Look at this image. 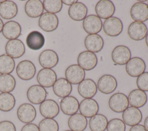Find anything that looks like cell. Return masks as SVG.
I'll return each instance as SVG.
<instances>
[{"label": "cell", "instance_id": "obj_14", "mask_svg": "<svg viewBox=\"0 0 148 131\" xmlns=\"http://www.w3.org/2000/svg\"><path fill=\"white\" fill-rule=\"evenodd\" d=\"M57 77L55 71L51 69L43 68L37 73L36 80L40 85L44 88L53 87Z\"/></svg>", "mask_w": 148, "mask_h": 131}, {"label": "cell", "instance_id": "obj_17", "mask_svg": "<svg viewBox=\"0 0 148 131\" xmlns=\"http://www.w3.org/2000/svg\"><path fill=\"white\" fill-rule=\"evenodd\" d=\"M39 111L42 116L45 118H54L60 113L58 103L53 99H46L39 106Z\"/></svg>", "mask_w": 148, "mask_h": 131}, {"label": "cell", "instance_id": "obj_7", "mask_svg": "<svg viewBox=\"0 0 148 131\" xmlns=\"http://www.w3.org/2000/svg\"><path fill=\"white\" fill-rule=\"evenodd\" d=\"M59 24L58 18L55 14L44 13L39 17L38 25L43 31L47 32L55 31Z\"/></svg>", "mask_w": 148, "mask_h": 131}, {"label": "cell", "instance_id": "obj_46", "mask_svg": "<svg viewBox=\"0 0 148 131\" xmlns=\"http://www.w3.org/2000/svg\"><path fill=\"white\" fill-rule=\"evenodd\" d=\"M3 21L2 20V19L0 18V33L2 32V29H3Z\"/></svg>", "mask_w": 148, "mask_h": 131}, {"label": "cell", "instance_id": "obj_50", "mask_svg": "<svg viewBox=\"0 0 148 131\" xmlns=\"http://www.w3.org/2000/svg\"><path fill=\"white\" fill-rule=\"evenodd\" d=\"M147 5H148V1H147Z\"/></svg>", "mask_w": 148, "mask_h": 131}, {"label": "cell", "instance_id": "obj_21", "mask_svg": "<svg viewBox=\"0 0 148 131\" xmlns=\"http://www.w3.org/2000/svg\"><path fill=\"white\" fill-rule=\"evenodd\" d=\"M98 102L92 98L84 99L79 103V110L81 114L86 118H91L99 111Z\"/></svg>", "mask_w": 148, "mask_h": 131}, {"label": "cell", "instance_id": "obj_34", "mask_svg": "<svg viewBox=\"0 0 148 131\" xmlns=\"http://www.w3.org/2000/svg\"><path fill=\"white\" fill-rule=\"evenodd\" d=\"M16 80L10 74H0V91L2 93H10L16 87Z\"/></svg>", "mask_w": 148, "mask_h": 131}, {"label": "cell", "instance_id": "obj_47", "mask_svg": "<svg viewBox=\"0 0 148 131\" xmlns=\"http://www.w3.org/2000/svg\"><path fill=\"white\" fill-rule=\"evenodd\" d=\"M145 43H146L147 47H148V33H147L146 36L145 37Z\"/></svg>", "mask_w": 148, "mask_h": 131}, {"label": "cell", "instance_id": "obj_2", "mask_svg": "<svg viewBox=\"0 0 148 131\" xmlns=\"http://www.w3.org/2000/svg\"><path fill=\"white\" fill-rule=\"evenodd\" d=\"M109 107L111 110L117 113H123L128 107L129 102L126 95L121 92L113 94L108 101Z\"/></svg>", "mask_w": 148, "mask_h": 131}, {"label": "cell", "instance_id": "obj_15", "mask_svg": "<svg viewBox=\"0 0 148 131\" xmlns=\"http://www.w3.org/2000/svg\"><path fill=\"white\" fill-rule=\"evenodd\" d=\"M38 61L42 68L51 69L57 65L59 58L58 54L55 51L46 49L41 52L39 56Z\"/></svg>", "mask_w": 148, "mask_h": 131}, {"label": "cell", "instance_id": "obj_4", "mask_svg": "<svg viewBox=\"0 0 148 131\" xmlns=\"http://www.w3.org/2000/svg\"><path fill=\"white\" fill-rule=\"evenodd\" d=\"M146 68L144 60L138 57L131 58L125 64V70L127 74L132 77H138L145 71Z\"/></svg>", "mask_w": 148, "mask_h": 131}, {"label": "cell", "instance_id": "obj_48", "mask_svg": "<svg viewBox=\"0 0 148 131\" xmlns=\"http://www.w3.org/2000/svg\"><path fill=\"white\" fill-rule=\"evenodd\" d=\"M4 1H5V0H4V1H0V4H1V3H2V2H3Z\"/></svg>", "mask_w": 148, "mask_h": 131}, {"label": "cell", "instance_id": "obj_3", "mask_svg": "<svg viewBox=\"0 0 148 131\" xmlns=\"http://www.w3.org/2000/svg\"><path fill=\"white\" fill-rule=\"evenodd\" d=\"M16 74L21 80L27 81L31 80L36 73V68L34 63L29 60L20 61L16 66Z\"/></svg>", "mask_w": 148, "mask_h": 131}, {"label": "cell", "instance_id": "obj_29", "mask_svg": "<svg viewBox=\"0 0 148 131\" xmlns=\"http://www.w3.org/2000/svg\"><path fill=\"white\" fill-rule=\"evenodd\" d=\"M128 99L129 104L132 107L139 108L146 104L147 96L145 92L139 89H135L130 92Z\"/></svg>", "mask_w": 148, "mask_h": 131}, {"label": "cell", "instance_id": "obj_41", "mask_svg": "<svg viewBox=\"0 0 148 131\" xmlns=\"http://www.w3.org/2000/svg\"><path fill=\"white\" fill-rule=\"evenodd\" d=\"M0 131H16V128L12 122L5 120L0 122Z\"/></svg>", "mask_w": 148, "mask_h": 131}, {"label": "cell", "instance_id": "obj_9", "mask_svg": "<svg viewBox=\"0 0 148 131\" xmlns=\"http://www.w3.org/2000/svg\"><path fill=\"white\" fill-rule=\"evenodd\" d=\"M46 89L40 85H31L27 91V97L30 103L34 104H40L47 97Z\"/></svg>", "mask_w": 148, "mask_h": 131}, {"label": "cell", "instance_id": "obj_20", "mask_svg": "<svg viewBox=\"0 0 148 131\" xmlns=\"http://www.w3.org/2000/svg\"><path fill=\"white\" fill-rule=\"evenodd\" d=\"M97 89L95 82L91 78L84 79L77 87L79 94L84 99L93 98L96 95Z\"/></svg>", "mask_w": 148, "mask_h": 131}, {"label": "cell", "instance_id": "obj_18", "mask_svg": "<svg viewBox=\"0 0 148 131\" xmlns=\"http://www.w3.org/2000/svg\"><path fill=\"white\" fill-rule=\"evenodd\" d=\"M95 10L98 17L106 20L113 16L115 12V6L111 1L101 0L97 3Z\"/></svg>", "mask_w": 148, "mask_h": 131}, {"label": "cell", "instance_id": "obj_27", "mask_svg": "<svg viewBox=\"0 0 148 131\" xmlns=\"http://www.w3.org/2000/svg\"><path fill=\"white\" fill-rule=\"evenodd\" d=\"M45 43L43 35L37 31L29 32L26 38V43L28 47L32 50H39L41 49Z\"/></svg>", "mask_w": 148, "mask_h": 131}, {"label": "cell", "instance_id": "obj_13", "mask_svg": "<svg viewBox=\"0 0 148 131\" xmlns=\"http://www.w3.org/2000/svg\"><path fill=\"white\" fill-rule=\"evenodd\" d=\"M65 78L71 84H78L85 78L86 72L80 66L76 64L69 66L65 72Z\"/></svg>", "mask_w": 148, "mask_h": 131}, {"label": "cell", "instance_id": "obj_12", "mask_svg": "<svg viewBox=\"0 0 148 131\" xmlns=\"http://www.w3.org/2000/svg\"><path fill=\"white\" fill-rule=\"evenodd\" d=\"M127 32L131 39L139 41L145 38L148 33V29L144 23L134 21L129 25Z\"/></svg>", "mask_w": 148, "mask_h": 131}, {"label": "cell", "instance_id": "obj_33", "mask_svg": "<svg viewBox=\"0 0 148 131\" xmlns=\"http://www.w3.org/2000/svg\"><path fill=\"white\" fill-rule=\"evenodd\" d=\"M108 123V121L106 116L102 114H97L90 118L88 125L91 131H105Z\"/></svg>", "mask_w": 148, "mask_h": 131}, {"label": "cell", "instance_id": "obj_36", "mask_svg": "<svg viewBox=\"0 0 148 131\" xmlns=\"http://www.w3.org/2000/svg\"><path fill=\"white\" fill-rule=\"evenodd\" d=\"M15 61L7 54L0 55V74H10L14 70Z\"/></svg>", "mask_w": 148, "mask_h": 131}, {"label": "cell", "instance_id": "obj_24", "mask_svg": "<svg viewBox=\"0 0 148 131\" xmlns=\"http://www.w3.org/2000/svg\"><path fill=\"white\" fill-rule=\"evenodd\" d=\"M79 108L78 100L73 96H68L61 99L60 109L65 115H72L77 113Z\"/></svg>", "mask_w": 148, "mask_h": 131}, {"label": "cell", "instance_id": "obj_22", "mask_svg": "<svg viewBox=\"0 0 148 131\" xmlns=\"http://www.w3.org/2000/svg\"><path fill=\"white\" fill-rule=\"evenodd\" d=\"M130 16L135 21L142 22L148 20V5L146 3L137 2L130 9Z\"/></svg>", "mask_w": 148, "mask_h": 131}, {"label": "cell", "instance_id": "obj_32", "mask_svg": "<svg viewBox=\"0 0 148 131\" xmlns=\"http://www.w3.org/2000/svg\"><path fill=\"white\" fill-rule=\"evenodd\" d=\"M68 125L72 131H84L87 126V119L80 113H76L68 118Z\"/></svg>", "mask_w": 148, "mask_h": 131}, {"label": "cell", "instance_id": "obj_40", "mask_svg": "<svg viewBox=\"0 0 148 131\" xmlns=\"http://www.w3.org/2000/svg\"><path fill=\"white\" fill-rule=\"evenodd\" d=\"M136 85L139 89L144 92L148 91V72H144L138 77Z\"/></svg>", "mask_w": 148, "mask_h": 131}, {"label": "cell", "instance_id": "obj_45", "mask_svg": "<svg viewBox=\"0 0 148 131\" xmlns=\"http://www.w3.org/2000/svg\"><path fill=\"white\" fill-rule=\"evenodd\" d=\"M146 129L148 131V116L144 120V125Z\"/></svg>", "mask_w": 148, "mask_h": 131}, {"label": "cell", "instance_id": "obj_38", "mask_svg": "<svg viewBox=\"0 0 148 131\" xmlns=\"http://www.w3.org/2000/svg\"><path fill=\"white\" fill-rule=\"evenodd\" d=\"M39 131H58L59 125L57 121L53 118H44L39 123Z\"/></svg>", "mask_w": 148, "mask_h": 131}, {"label": "cell", "instance_id": "obj_37", "mask_svg": "<svg viewBox=\"0 0 148 131\" xmlns=\"http://www.w3.org/2000/svg\"><path fill=\"white\" fill-rule=\"evenodd\" d=\"M44 9L52 14L59 13L62 8V2L61 0H44L43 2Z\"/></svg>", "mask_w": 148, "mask_h": 131}, {"label": "cell", "instance_id": "obj_28", "mask_svg": "<svg viewBox=\"0 0 148 131\" xmlns=\"http://www.w3.org/2000/svg\"><path fill=\"white\" fill-rule=\"evenodd\" d=\"M88 9L87 6L82 2H77L71 5L68 9L69 17L76 21L83 20L87 16Z\"/></svg>", "mask_w": 148, "mask_h": 131}, {"label": "cell", "instance_id": "obj_16", "mask_svg": "<svg viewBox=\"0 0 148 131\" xmlns=\"http://www.w3.org/2000/svg\"><path fill=\"white\" fill-rule=\"evenodd\" d=\"M83 28L88 34H97L102 28L101 19L95 14H90L83 20Z\"/></svg>", "mask_w": 148, "mask_h": 131}, {"label": "cell", "instance_id": "obj_39", "mask_svg": "<svg viewBox=\"0 0 148 131\" xmlns=\"http://www.w3.org/2000/svg\"><path fill=\"white\" fill-rule=\"evenodd\" d=\"M125 124L123 121L119 118L110 119L107 125V131H125Z\"/></svg>", "mask_w": 148, "mask_h": 131}, {"label": "cell", "instance_id": "obj_11", "mask_svg": "<svg viewBox=\"0 0 148 131\" xmlns=\"http://www.w3.org/2000/svg\"><path fill=\"white\" fill-rule=\"evenodd\" d=\"M6 54L13 59L21 57L25 52L23 42L18 39L9 40L5 45Z\"/></svg>", "mask_w": 148, "mask_h": 131}, {"label": "cell", "instance_id": "obj_31", "mask_svg": "<svg viewBox=\"0 0 148 131\" xmlns=\"http://www.w3.org/2000/svg\"><path fill=\"white\" fill-rule=\"evenodd\" d=\"M17 13V5L14 2L6 0L0 4V16L3 19L10 20L15 17Z\"/></svg>", "mask_w": 148, "mask_h": 131}, {"label": "cell", "instance_id": "obj_42", "mask_svg": "<svg viewBox=\"0 0 148 131\" xmlns=\"http://www.w3.org/2000/svg\"><path fill=\"white\" fill-rule=\"evenodd\" d=\"M21 131H39V129L38 126H37L36 124L29 123L24 125L22 127Z\"/></svg>", "mask_w": 148, "mask_h": 131}, {"label": "cell", "instance_id": "obj_23", "mask_svg": "<svg viewBox=\"0 0 148 131\" xmlns=\"http://www.w3.org/2000/svg\"><path fill=\"white\" fill-rule=\"evenodd\" d=\"M84 46L87 51L98 53L104 46V40L98 34H88L84 39Z\"/></svg>", "mask_w": 148, "mask_h": 131}, {"label": "cell", "instance_id": "obj_8", "mask_svg": "<svg viewBox=\"0 0 148 131\" xmlns=\"http://www.w3.org/2000/svg\"><path fill=\"white\" fill-rule=\"evenodd\" d=\"M18 119L23 123H29L34 121L36 116V111L34 106L30 103L21 104L17 110Z\"/></svg>", "mask_w": 148, "mask_h": 131}, {"label": "cell", "instance_id": "obj_43", "mask_svg": "<svg viewBox=\"0 0 148 131\" xmlns=\"http://www.w3.org/2000/svg\"><path fill=\"white\" fill-rule=\"evenodd\" d=\"M129 131H147L145 126L140 124H138L136 125H134L133 126H131Z\"/></svg>", "mask_w": 148, "mask_h": 131}, {"label": "cell", "instance_id": "obj_6", "mask_svg": "<svg viewBox=\"0 0 148 131\" xmlns=\"http://www.w3.org/2000/svg\"><path fill=\"white\" fill-rule=\"evenodd\" d=\"M97 89L102 93L110 94L113 92L117 87L116 78L111 74H104L100 77L97 82Z\"/></svg>", "mask_w": 148, "mask_h": 131}, {"label": "cell", "instance_id": "obj_30", "mask_svg": "<svg viewBox=\"0 0 148 131\" xmlns=\"http://www.w3.org/2000/svg\"><path fill=\"white\" fill-rule=\"evenodd\" d=\"M26 14L31 18H37L43 14L44 8L43 2L40 0H29L25 4Z\"/></svg>", "mask_w": 148, "mask_h": 131}, {"label": "cell", "instance_id": "obj_25", "mask_svg": "<svg viewBox=\"0 0 148 131\" xmlns=\"http://www.w3.org/2000/svg\"><path fill=\"white\" fill-rule=\"evenodd\" d=\"M53 91L56 95L64 98L69 96L72 91V84L65 78H59L53 86Z\"/></svg>", "mask_w": 148, "mask_h": 131}, {"label": "cell", "instance_id": "obj_26", "mask_svg": "<svg viewBox=\"0 0 148 131\" xmlns=\"http://www.w3.org/2000/svg\"><path fill=\"white\" fill-rule=\"evenodd\" d=\"M2 33L3 36L8 40L16 39L21 35V27L17 21H9L3 25Z\"/></svg>", "mask_w": 148, "mask_h": 131}, {"label": "cell", "instance_id": "obj_10", "mask_svg": "<svg viewBox=\"0 0 148 131\" xmlns=\"http://www.w3.org/2000/svg\"><path fill=\"white\" fill-rule=\"evenodd\" d=\"M77 61L78 65L87 71L94 69L98 63V59L95 54L88 51L81 52L77 57Z\"/></svg>", "mask_w": 148, "mask_h": 131}, {"label": "cell", "instance_id": "obj_1", "mask_svg": "<svg viewBox=\"0 0 148 131\" xmlns=\"http://www.w3.org/2000/svg\"><path fill=\"white\" fill-rule=\"evenodd\" d=\"M103 32L109 36H119L123 31V24L121 20L117 17H111L106 19L102 23Z\"/></svg>", "mask_w": 148, "mask_h": 131}, {"label": "cell", "instance_id": "obj_35", "mask_svg": "<svg viewBox=\"0 0 148 131\" xmlns=\"http://www.w3.org/2000/svg\"><path fill=\"white\" fill-rule=\"evenodd\" d=\"M16 99L14 95L10 93H0V110L3 112H9L15 106Z\"/></svg>", "mask_w": 148, "mask_h": 131}, {"label": "cell", "instance_id": "obj_44", "mask_svg": "<svg viewBox=\"0 0 148 131\" xmlns=\"http://www.w3.org/2000/svg\"><path fill=\"white\" fill-rule=\"evenodd\" d=\"M77 2V0H63L62 1V3L66 5H68V6H71L73 4L76 3Z\"/></svg>", "mask_w": 148, "mask_h": 131}, {"label": "cell", "instance_id": "obj_49", "mask_svg": "<svg viewBox=\"0 0 148 131\" xmlns=\"http://www.w3.org/2000/svg\"><path fill=\"white\" fill-rule=\"evenodd\" d=\"M64 131H72L71 130H64Z\"/></svg>", "mask_w": 148, "mask_h": 131}, {"label": "cell", "instance_id": "obj_19", "mask_svg": "<svg viewBox=\"0 0 148 131\" xmlns=\"http://www.w3.org/2000/svg\"><path fill=\"white\" fill-rule=\"evenodd\" d=\"M122 118L124 123L130 126L139 124L142 119L141 111L136 107H128L122 114Z\"/></svg>", "mask_w": 148, "mask_h": 131}, {"label": "cell", "instance_id": "obj_5", "mask_svg": "<svg viewBox=\"0 0 148 131\" xmlns=\"http://www.w3.org/2000/svg\"><path fill=\"white\" fill-rule=\"evenodd\" d=\"M112 59L113 62L119 65H125L131 58V52L130 48L124 45L116 46L112 51Z\"/></svg>", "mask_w": 148, "mask_h": 131}]
</instances>
